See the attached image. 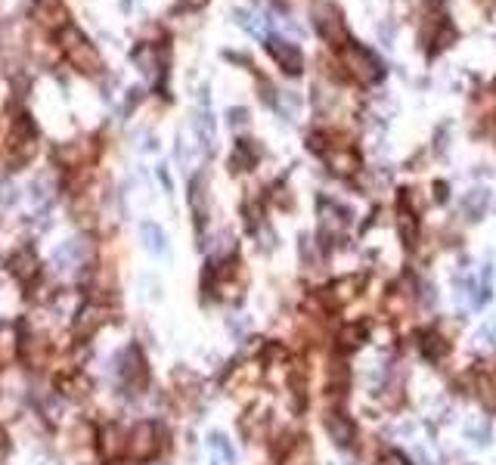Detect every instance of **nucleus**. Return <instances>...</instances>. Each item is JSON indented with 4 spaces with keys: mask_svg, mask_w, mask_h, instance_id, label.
<instances>
[{
    "mask_svg": "<svg viewBox=\"0 0 496 465\" xmlns=\"http://www.w3.org/2000/svg\"><path fill=\"white\" fill-rule=\"evenodd\" d=\"M326 428H329L332 440H335L338 447H347V444H351V438H354V425L347 422L345 416H329V418H326Z\"/></svg>",
    "mask_w": 496,
    "mask_h": 465,
    "instance_id": "nucleus-5",
    "label": "nucleus"
},
{
    "mask_svg": "<svg viewBox=\"0 0 496 465\" xmlns=\"http://www.w3.org/2000/svg\"><path fill=\"white\" fill-rule=\"evenodd\" d=\"M192 128H196V134L202 140V149L211 152L214 149V121H211V115H208V112H196Z\"/></svg>",
    "mask_w": 496,
    "mask_h": 465,
    "instance_id": "nucleus-6",
    "label": "nucleus"
},
{
    "mask_svg": "<svg viewBox=\"0 0 496 465\" xmlns=\"http://www.w3.org/2000/svg\"><path fill=\"white\" fill-rule=\"evenodd\" d=\"M385 465H409V462L403 459V456H397V453H388L385 456Z\"/></svg>",
    "mask_w": 496,
    "mask_h": 465,
    "instance_id": "nucleus-18",
    "label": "nucleus"
},
{
    "mask_svg": "<svg viewBox=\"0 0 496 465\" xmlns=\"http://www.w3.org/2000/svg\"><path fill=\"white\" fill-rule=\"evenodd\" d=\"M267 50L270 56L279 62V68H283L285 75H298L301 66H304V59H301V50L289 41H283V37H270L267 41Z\"/></svg>",
    "mask_w": 496,
    "mask_h": 465,
    "instance_id": "nucleus-4",
    "label": "nucleus"
},
{
    "mask_svg": "<svg viewBox=\"0 0 496 465\" xmlns=\"http://www.w3.org/2000/svg\"><path fill=\"white\" fill-rule=\"evenodd\" d=\"M230 124H232V128H245V124H248V108H230Z\"/></svg>",
    "mask_w": 496,
    "mask_h": 465,
    "instance_id": "nucleus-17",
    "label": "nucleus"
},
{
    "mask_svg": "<svg viewBox=\"0 0 496 465\" xmlns=\"http://www.w3.org/2000/svg\"><path fill=\"white\" fill-rule=\"evenodd\" d=\"M140 232H143L146 248H149V252H161V242H165V236H161V230L155 227V223H143V227H140Z\"/></svg>",
    "mask_w": 496,
    "mask_h": 465,
    "instance_id": "nucleus-10",
    "label": "nucleus"
},
{
    "mask_svg": "<svg viewBox=\"0 0 496 465\" xmlns=\"http://www.w3.org/2000/svg\"><path fill=\"white\" fill-rule=\"evenodd\" d=\"M190 6H205V0H190Z\"/></svg>",
    "mask_w": 496,
    "mask_h": 465,
    "instance_id": "nucleus-19",
    "label": "nucleus"
},
{
    "mask_svg": "<svg viewBox=\"0 0 496 465\" xmlns=\"http://www.w3.org/2000/svg\"><path fill=\"white\" fill-rule=\"evenodd\" d=\"M248 143H252V140H242V143H239L236 159H232V165H236V168H239V165H252V161H254V155H258V152H254Z\"/></svg>",
    "mask_w": 496,
    "mask_h": 465,
    "instance_id": "nucleus-14",
    "label": "nucleus"
},
{
    "mask_svg": "<svg viewBox=\"0 0 496 465\" xmlns=\"http://www.w3.org/2000/svg\"><path fill=\"white\" fill-rule=\"evenodd\" d=\"M397 223H400L403 239H407V242L413 245V242H416V217L409 214V211H400V214H397Z\"/></svg>",
    "mask_w": 496,
    "mask_h": 465,
    "instance_id": "nucleus-11",
    "label": "nucleus"
},
{
    "mask_svg": "<svg viewBox=\"0 0 496 465\" xmlns=\"http://www.w3.org/2000/svg\"><path fill=\"white\" fill-rule=\"evenodd\" d=\"M62 44H66V56L75 62L81 72H93V68H99V59L97 53L90 50V44L84 41V35L78 28H66L62 31Z\"/></svg>",
    "mask_w": 496,
    "mask_h": 465,
    "instance_id": "nucleus-3",
    "label": "nucleus"
},
{
    "mask_svg": "<svg viewBox=\"0 0 496 465\" xmlns=\"http://www.w3.org/2000/svg\"><path fill=\"white\" fill-rule=\"evenodd\" d=\"M16 202V190H13V183H6V180H0V208H6V205H13Z\"/></svg>",
    "mask_w": 496,
    "mask_h": 465,
    "instance_id": "nucleus-16",
    "label": "nucleus"
},
{
    "mask_svg": "<svg viewBox=\"0 0 496 465\" xmlns=\"http://www.w3.org/2000/svg\"><path fill=\"white\" fill-rule=\"evenodd\" d=\"M341 59H345V66L351 68V75L360 78L363 84L378 81V78H382V62H378V56H376V53H369L366 46L347 44L345 50H341Z\"/></svg>",
    "mask_w": 496,
    "mask_h": 465,
    "instance_id": "nucleus-2",
    "label": "nucleus"
},
{
    "mask_svg": "<svg viewBox=\"0 0 496 465\" xmlns=\"http://www.w3.org/2000/svg\"><path fill=\"white\" fill-rule=\"evenodd\" d=\"M84 258V245H81V239H72V242H66L62 248H56V252H53V261L59 264H66V267H72V264H78Z\"/></svg>",
    "mask_w": 496,
    "mask_h": 465,
    "instance_id": "nucleus-7",
    "label": "nucleus"
},
{
    "mask_svg": "<svg viewBox=\"0 0 496 465\" xmlns=\"http://www.w3.org/2000/svg\"><path fill=\"white\" fill-rule=\"evenodd\" d=\"M329 165H332V170H338V174H354V170H356V155L347 152V149L329 152Z\"/></svg>",
    "mask_w": 496,
    "mask_h": 465,
    "instance_id": "nucleus-8",
    "label": "nucleus"
},
{
    "mask_svg": "<svg viewBox=\"0 0 496 465\" xmlns=\"http://www.w3.org/2000/svg\"><path fill=\"white\" fill-rule=\"evenodd\" d=\"M310 13H314V28L320 31V37H326L329 44H345L347 41L345 19H341V10L332 4V0H314Z\"/></svg>",
    "mask_w": 496,
    "mask_h": 465,
    "instance_id": "nucleus-1",
    "label": "nucleus"
},
{
    "mask_svg": "<svg viewBox=\"0 0 496 465\" xmlns=\"http://www.w3.org/2000/svg\"><path fill=\"white\" fill-rule=\"evenodd\" d=\"M363 338H366V332H363L360 326H351V329L341 332V345H345V347H356Z\"/></svg>",
    "mask_w": 496,
    "mask_h": 465,
    "instance_id": "nucleus-15",
    "label": "nucleus"
},
{
    "mask_svg": "<svg viewBox=\"0 0 496 465\" xmlns=\"http://www.w3.org/2000/svg\"><path fill=\"white\" fill-rule=\"evenodd\" d=\"M422 351L428 354V356H440V354L447 351V341L440 338V335H428V338L422 341Z\"/></svg>",
    "mask_w": 496,
    "mask_h": 465,
    "instance_id": "nucleus-13",
    "label": "nucleus"
},
{
    "mask_svg": "<svg viewBox=\"0 0 496 465\" xmlns=\"http://www.w3.org/2000/svg\"><path fill=\"white\" fill-rule=\"evenodd\" d=\"M13 264H22V267H19V276H22V279H31V276H35V254H31V252H19V254L13 258ZM13 273H16V270H13Z\"/></svg>",
    "mask_w": 496,
    "mask_h": 465,
    "instance_id": "nucleus-12",
    "label": "nucleus"
},
{
    "mask_svg": "<svg viewBox=\"0 0 496 465\" xmlns=\"http://www.w3.org/2000/svg\"><path fill=\"white\" fill-rule=\"evenodd\" d=\"M484 205H487V192L484 190H475L469 199H465V211L471 214V221H478L484 214Z\"/></svg>",
    "mask_w": 496,
    "mask_h": 465,
    "instance_id": "nucleus-9",
    "label": "nucleus"
}]
</instances>
